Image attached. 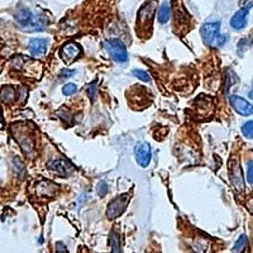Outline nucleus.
<instances>
[{"label": "nucleus", "mask_w": 253, "mask_h": 253, "mask_svg": "<svg viewBox=\"0 0 253 253\" xmlns=\"http://www.w3.org/2000/svg\"><path fill=\"white\" fill-rule=\"evenodd\" d=\"M133 75L135 76V78H138L139 80L144 81V83H148V81L151 80L150 75H148V72H146L144 70H139V69H135L133 70Z\"/></svg>", "instance_id": "nucleus-19"}, {"label": "nucleus", "mask_w": 253, "mask_h": 253, "mask_svg": "<svg viewBox=\"0 0 253 253\" xmlns=\"http://www.w3.org/2000/svg\"><path fill=\"white\" fill-rule=\"evenodd\" d=\"M109 243H110V248H112V252L114 253H119L122 252L121 250V238L115 232H112L109 236Z\"/></svg>", "instance_id": "nucleus-16"}, {"label": "nucleus", "mask_w": 253, "mask_h": 253, "mask_svg": "<svg viewBox=\"0 0 253 253\" xmlns=\"http://www.w3.org/2000/svg\"><path fill=\"white\" fill-rule=\"evenodd\" d=\"M14 19L18 27L24 32L44 31L48 24V19L43 14H36L28 8H19L15 12Z\"/></svg>", "instance_id": "nucleus-1"}, {"label": "nucleus", "mask_w": 253, "mask_h": 253, "mask_svg": "<svg viewBox=\"0 0 253 253\" xmlns=\"http://www.w3.org/2000/svg\"><path fill=\"white\" fill-rule=\"evenodd\" d=\"M96 91H98V86H96V83H91L87 86V95L91 100H94L95 96H96Z\"/></svg>", "instance_id": "nucleus-21"}, {"label": "nucleus", "mask_w": 253, "mask_h": 253, "mask_svg": "<svg viewBox=\"0 0 253 253\" xmlns=\"http://www.w3.org/2000/svg\"><path fill=\"white\" fill-rule=\"evenodd\" d=\"M200 36L207 46L220 47L228 41L225 35H220V22H210L205 23L200 28Z\"/></svg>", "instance_id": "nucleus-3"}, {"label": "nucleus", "mask_w": 253, "mask_h": 253, "mask_svg": "<svg viewBox=\"0 0 253 253\" xmlns=\"http://www.w3.org/2000/svg\"><path fill=\"white\" fill-rule=\"evenodd\" d=\"M253 203V202H252ZM248 207H250V209H252V208H253V205L252 204H250V205H248Z\"/></svg>", "instance_id": "nucleus-28"}, {"label": "nucleus", "mask_w": 253, "mask_h": 253, "mask_svg": "<svg viewBox=\"0 0 253 253\" xmlns=\"http://www.w3.org/2000/svg\"><path fill=\"white\" fill-rule=\"evenodd\" d=\"M156 8H157L156 0H147L139 9L138 15H137V33L139 37L151 35Z\"/></svg>", "instance_id": "nucleus-2"}, {"label": "nucleus", "mask_w": 253, "mask_h": 253, "mask_svg": "<svg viewBox=\"0 0 253 253\" xmlns=\"http://www.w3.org/2000/svg\"><path fill=\"white\" fill-rule=\"evenodd\" d=\"M78 91V86H76L75 84H67V85H65L62 89V92L63 95H66V96H69V95H72V94H75V92Z\"/></svg>", "instance_id": "nucleus-20"}, {"label": "nucleus", "mask_w": 253, "mask_h": 253, "mask_svg": "<svg viewBox=\"0 0 253 253\" xmlns=\"http://www.w3.org/2000/svg\"><path fill=\"white\" fill-rule=\"evenodd\" d=\"M230 105L233 107V109L236 110L238 114L241 115H250L253 113V105L248 103L246 99L241 98V96H237V95H232L229 98Z\"/></svg>", "instance_id": "nucleus-10"}, {"label": "nucleus", "mask_w": 253, "mask_h": 253, "mask_svg": "<svg viewBox=\"0 0 253 253\" xmlns=\"http://www.w3.org/2000/svg\"><path fill=\"white\" fill-rule=\"evenodd\" d=\"M14 96H15V91L14 89L10 86L3 87V90H1V92H0V98H1V100H3L5 104L13 103V101H14Z\"/></svg>", "instance_id": "nucleus-15"}, {"label": "nucleus", "mask_w": 253, "mask_h": 253, "mask_svg": "<svg viewBox=\"0 0 253 253\" xmlns=\"http://www.w3.org/2000/svg\"><path fill=\"white\" fill-rule=\"evenodd\" d=\"M247 181L253 185V161H250L247 165Z\"/></svg>", "instance_id": "nucleus-22"}, {"label": "nucleus", "mask_w": 253, "mask_h": 253, "mask_svg": "<svg viewBox=\"0 0 253 253\" xmlns=\"http://www.w3.org/2000/svg\"><path fill=\"white\" fill-rule=\"evenodd\" d=\"M135 160L142 167H147L151 162V146L147 142H139L134 148Z\"/></svg>", "instance_id": "nucleus-7"}, {"label": "nucleus", "mask_w": 253, "mask_h": 253, "mask_svg": "<svg viewBox=\"0 0 253 253\" xmlns=\"http://www.w3.org/2000/svg\"><path fill=\"white\" fill-rule=\"evenodd\" d=\"M229 177L232 185L237 191L245 190V180H243V175H242L241 165H239V161L237 158L229 162Z\"/></svg>", "instance_id": "nucleus-6"}, {"label": "nucleus", "mask_w": 253, "mask_h": 253, "mask_svg": "<svg viewBox=\"0 0 253 253\" xmlns=\"http://www.w3.org/2000/svg\"><path fill=\"white\" fill-rule=\"evenodd\" d=\"M173 13H175V22L176 23H180L184 26L185 23H187V19H189V14L186 13L184 8V4H182L181 0H173Z\"/></svg>", "instance_id": "nucleus-13"}, {"label": "nucleus", "mask_w": 253, "mask_h": 253, "mask_svg": "<svg viewBox=\"0 0 253 253\" xmlns=\"http://www.w3.org/2000/svg\"><path fill=\"white\" fill-rule=\"evenodd\" d=\"M246 245H247V237L243 234V236H241L237 239L236 245H234L233 247V251L234 252H241V251H243V248L246 247Z\"/></svg>", "instance_id": "nucleus-18"}, {"label": "nucleus", "mask_w": 253, "mask_h": 253, "mask_svg": "<svg viewBox=\"0 0 253 253\" xmlns=\"http://www.w3.org/2000/svg\"><path fill=\"white\" fill-rule=\"evenodd\" d=\"M128 203H129V195H126V194H122V195L117 196L114 200H112L107 209L108 219H115L121 216L124 213Z\"/></svg>", "instance_id": "nucleus-5"}, {"label": "nucleus", "mask_w": 253, "mask_h": 253, "mask_svg": "<svg viewBox=\"0 0 253 253\" xmlns=\"http://www.w3.org/2000/svg\"><path fill=\"white\" fill-rule=\"evenodd\" d=\"M239 1H241V4H245L246 1H247V0H239Z\"/></svg>", "instance_id": "nucleus-27"}, {"label": "nucleus", "mask_w": 253, "mask_h": 253, "mask_svg": "<svg viewBox=\"0 0 253 253\" xmlns=\"http://www.w3.org/2000/svg\"><path fill=\"white\" fill-rule=\"evenodd\" d=\"M47 47H48V41L46 38H32L28 43L29 53L33 57H42L46 55Z\"/></svg>", "instance_id": "nucleus-8"}, {"label": "nucleus", "mask_w": 253, "mask_h": 253, "mask_svg": "<svg viewBox=\"0 0 253 253\" xmlns=\"http://www.w3.org/2000/svg\"><path fill=\"white\" fill-rule=\"evenodd\" d=\"M170 15H171L170 6H169V4L164 3L161 5V8H160V10H158V14H157L158 22H160L161 24L167 23L169 19H170Z\"/></svg>", "instance_id": "nucleus-14"}, {"label": "nucleus", "mask_w": 253, "mask_h": 253, "mask_svg": "<svg viewBox=\"0 0 253 253\" xmlns=\"http://www.w3.org/2000/svg\"><path fill=\"white\" fill-rule=\"evenodd\" d=\"M47 166H48L49 170L60 176H67L74 170L72 165H70L67 161H63V160H52V161L48 162Z\"/></svg>", "instance_id": "nucleus-12"}, {"label": "nucleus", "mask_w": 253, "mask_h": 253, "mask_svg": "<svg viewBox=\"0 0 253 253\" xmlns=\"http://www.w3.org/2000/svg\"><path fill=\"white\" fill-rule=\"evenodd\" d=\"M98 191H99V195H100V196L105 195V194H107V191H108V186H107V184H105V182L101 181L100 184H99Z\"/></svg>", "instance_id": "nucleus-23"}, {"label": "nucleus", "mask_w": 253, "mask_h": 253, "mask_svg": "<svg viewBox=\"0 0 253 253\" xmlns=\"http://www.w3.org/2000/svg\"><path fill=\"white\" fill-rule=\"evenodd\" d=\"M75 74V71H72V70H63L62 72H61V78H70V76H72Z\"/></svg>", "instance_id": "nucleus-24"}, {"label": "nucleus", "mask_w": 253, "mask_h": 253, "mask_svg": "<svg viewBox=\"0 0 253 253\" xmlns=\"http://www.w3.org/2000/svg\"><path fill=\"white\" fill-rule=\"evenodd\" d=\"M248 96H250L251 99H253V87H252V90L250 91V94H248Z\"/></svg>", "instance_id": "nucleus-26"}, {"label": "nucleus", "mask_w": 253, "mask_h": 253, "mask_svg": "<svg viewBox=\"0 0 253 253\" xmlns=\"http://www.w3.org/2000/svg\"><path fill=\"white\" fill-rule=\"evenodd\" d=\"M81 48L74 42H70V43H66L61 49V57L66 63H71L72 61L76 60V58L80 56Z\"/></svg>", "instance_id": "nucleus-11"}, {"label": "nucleus", "mask_w": 253, "mask_h": 253, "mask_svg": "<svg viewBox=\"0 0 253 253\" xmlns=\"http://www.w3.org/2000/svg\"><path fill=\"white\" fill-rule=\"evenodd\" d=\"M242 133L247 138H253V121L246 122L243 126H242Z\"/></svg>", "instance_id": "nucleus-17"}, {"label": "nucleus", "mask_w": 253, "mask_h": 253, "mask_svg": "<svg viewBox=\"0 0 253 253\" xmlns=\"http://www.w3.org/2000/svg\"><path fill=\"white\" fill-rule=\"evenodd\" d=\"M251 8H252V3L247 4L246 6L241 8L238 12L234 13V15L230 19V26L234 29H242L245 28V26L247 24V18L248 13H250Z\"/></svg>", "instance_id": "nucleus-9"}, {"label": "nucleus", "mask_w": 253, "mask_h": 253, "mask_svg": "<svg viewBox=\"0 0 253 253\" xmlns=\"http://www.w3.org/2000/svg\"><path fill=\"white\" fill-rule=\"evenodd\" d=\"M56 247H57V252H67L66 247H65L62 243H60V242H58L57 245H56Z\"/></svg>", "instance_id": "nucleus-25"}, {"label": "nucleus", "mask_w": 253, "mask_h": 253, "mask_svg": "<svg viewBox=\"0 0 253 253\" xmlns=\"http://www.w3.org/2000/svg\"><path fill=\"white\" fill-rule=\"evenodd\" d=\"M103 47L110 58L114 62L124 63L128 61V52L126 46L121 40L112 38V40H105L103 42Z\"/></svg>", "instance_id": "nucleus-4"}]
</instances>
